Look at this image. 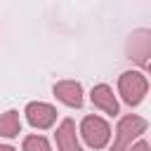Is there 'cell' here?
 <instances>
[{"label":"cell","mask_w":151,"mask_h":151,"mask_svg":"<svg viewBox=\"0 0 151 151\" xmlns=\"http://www.w3.org/2000/svg\"><path fill=\"white\" fill-rule=\"evenodd\" d=\"M0 151H14L12 146H7V144H0Z\"/></svg>","instance_id":"cell-12"},{"label":"cell","mask_w":151,"mask_h":151,"mask_svg":"<svg viewBox=\"0 0 151 151\" xmlns=\"http://www.w3.org/2000/svg\"><path fill=\"white\" fill-rule=\"evenodd\" d=\"M90 99L94 106H99L101 111H106L109 116H116L118 113V101L113 97V90L109 85H94L92 92H90Z\"/></svg>","instance_id":"cell-8"},{"label":"cell","mask_w":151,"mask_h":151,"mask_svg":"<svg viewBox=\"0 0 151 151\" xmlns=\"http://www.w3.org/2000/svg\"><path fill=\"white\" fill-rule=\"evenodd\" d=\"M54 97L59 101H64L66 106H76V109L83 106V87L76 80H61V83H57L54 85Z\"/></svg>","instance_id":"cell-6"},{"label":"cell","mask_w":151,"mask_h":151,"mask_svg":"<svg viewBox=\"0 0 151 151\" xmlns=\"http://www.w3.org/2000/svg\"><path fill=\"white\" fill-rule=\"evenodd\" d=\"M80 134L90 149H104L109 137H111V127L99 116H85L80 123Z\"/></svg>","instance_id":"cell-3"},{"label":"cell","mask_w":151,"mask_h":151,"mask_svg":"<svg viewBox=\"0 0 151 151\" xmlns=\"http://www.w3.org/2000/svg\"><path fill=\"white\" fill-rule=\"evenodd\" d=\"M21 132L19 113L17 111H5L0 113V137H17Z\"/></svg>","instance_id":"cell-9"},{"label":"cell","mask_w":151,"mask_h":151,"mask_svg":"<svg viewBox=\"0 0 151 151\" xmlns=\"http://www.w3.org/2000/svg\"><path fill=\"white\" fill-rule=\"evenodd\" d=\"M118 90H120L125 104L137 106V104L144 101V97H146V92H149L146 76L139 73V71H125V73L118 78Z\"/></svg>","instance_id":"cell-1"},{"label":"cell","mask_w":151,"mask_h":151,"mask_svg":"<svg viewBox=\"0 0 151 151\" xmlns=\"http://www.w3.org/2000/svg\"><path fill=\"white\" fill-rule=\"evenodd\" d=\"M130 151H149V142H144V139H142V142H139V144H134Z\"/></svg>","instance_id":"cell-11"},{"label":"cell","mask_w":151,"mask_h":151,"mask_svg":"<svg viewBox=\"0 0 151 151\" xmlns=\"http://www.w3.org/2000/svg\"><path fill=\"white\" fill-rule=\"evenodd\" d=\"M26 118H28V123H31L33 127L47 130V127H52L54 120H57V109L50 106V104H45V101H31V104L26 106Z\"/></svg>","instance_id":"cell-5"},{"label":"cell","mask_w":151,"mask_h":151,"mask_svg":"<svg viewBox=\"0 0 151 151\" xmlns=\"http://www.w3.org/2000/svg\"><path fill=\"white\" fill-rule=\"evenodd\" d=\"M127 57L132 61H137L142 68H149V64H151V33L146 28H139L127 38Z\"/></svg>","instance_id":"cell-4"},{"label":"cell","mask_w":151,"mask_h":151,"mask_svg":"<svg viewBox=\"0 0 151 151\" xmlns=\"http://www.w3.org/2000/svg\"><path fill=\"white\" fill-rule=\"evenodd\" d=\"M146 132V120L139 118V116H125L118 120V127H116V139H113V146L111 151H125L132 139H137L139 134Z\"/></svg>","instance_id":"cell-2"},{"label":"cell","mask_w":151,"mask_h":151,"mask_svg":"<svg viewBox=\"0 0 151 151\" xmlns=\"http://www.w3.org/2000/svg\"><path fill=\"white\" fill-rule=\"evenodd\" d=\"M24 151H52V149L42 134H28L24 137Z\"/></svg>","instance_id":"cell-10"},{"label":"cell","mask_w":151,"mask_h":151,"mask_svg":"<svg viewBox=\"0 0 151 151\" xmlns=\"http://www.w3.org/2000/svg\"><path fill=\"white\" fill-rule=\"evenodd\" d=\"M57 149L59 151H83L80 142L76 137V125L71 118L61 120V125L57 127Z\"/></svg>","instance_id":"cell-7"}]
</instances>
